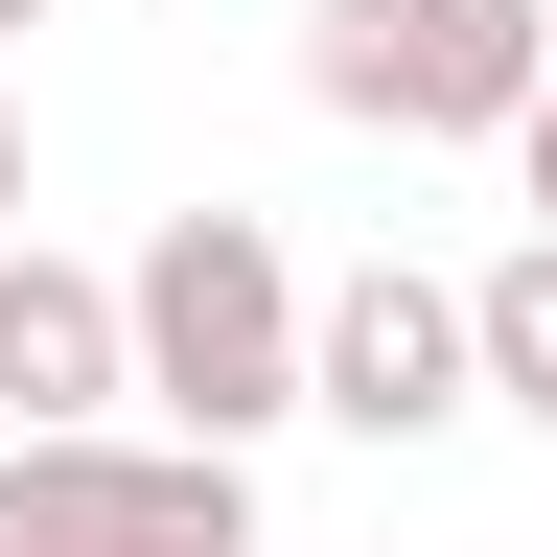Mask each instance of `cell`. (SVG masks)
<instances>
[{
  "label": "cell",
  "mask_w": 557,
  "mask_h": 557,
  "mask_svg": "<svg viewBox=\"0 0 557 557\" xmlns=\"http://www.w3.org/2000/svg\"><path fill=\"white\" fill-rule=\"evenodd\" d=\"M116 302H139V418H163V442L256 465L278 418H325V278L278 256L256 209H163Z\"/></svg>",
  "instance_id": "cell-1"
},
{
  "label": "cell",
  "mask_w": 557,
  "mask_h": 557,
  "mask_svg": "<svg viewBox=\"0 0 557 557\" xmlns=\"http://www.w3.org/2000/svg\"><path fill=\"white\" fill-rule=\"evenodd\" d=\"M302 94L348 139H534L557 0H302Z\"/></svg>",
  "instance_id": "cell-2"
},
{
  "label": "cell",
  "mask_w": 557,
  "mask_h": 557,
  "mask_svg": "<svg viewBox=\"0 0 557 557\" xmlns=\"http://www.w3.org/2000/svg\"><path fill=\"white\" fill-rule=\"evenodd\" d=\"M0 557H256V465H209V442H0Z\"/></svg>",
  "instance_id": "cell-3"
},
{
  "label": "cell",
  "mask_w": 557,
  "mask_h": 557,
  "mask_svg": "<svg viewBox=\"0 0 557 557\" xmlns=\"http://www.w3.org/2000/svg\"><path fill=\"white\" fill-rule=\"evenodd\" d=\"M325 418H348L372 465H418L442 418H487V302L418 278V256H348V278H325Z\"/></svg>",
  "instance_id": "cell-4"
},
{
  "label": "cell",
  "mask_w": 557,
  "mask_h": 557,
  "mask_svg": "<svg viewBox=\"0 0 557 557\" xmlns=\"http://www.w3.org/2000/svg\"><path fill=\"white\" fill-rule=\"evenodd\" d=\"M116 395H139V302L94 256H0V418H24V442H116Z\"/></svg>",
  "instance_id": "cell-5"
},
{
  "label": "cell",
  "mask_w": 557,
  "mask_h": 557,
  "mask_svg": "<svg viewBox=\"0 0 557 557\" xmlns=\"http://www.w3.org/2000/svg\"><path fill=\"white\" fill-rule=\"evenodd\" d=\"M465 302H487V418H534V442H557V233H511Z\"/></svg>",
  "instance_id": "cell-6"
},
{
  "label": "cell",
  "mask_w": 557,
  "mask_h": 557,
  "mask_svg": "<svg viewBox=\"0 0 557 557\" xmlns=\"http://www.w3.org/2000/svg\"><path fill=\"white\" fill-rule=\"evenodd\" d=\"M511 186H534V233H557V94H534V139H511Z\"/></svg>",
  "instance_id": "cell-7"
},
{
  "label": "cell",
  "mask_w": 557,
  "mask_h": 557,
  "mask_svg": "<svg viewBox=\"0 0 557 557\" xmlns=\"http://www.w3.org/2000/svg\"><path fill=\"white\" fill-rule=\"evenodd\" d=\"M0 256H24V116H0Z\"/></svg>",
  "instance_id": "cell-8"
},
{
  "label": "cell",
  "mask_w": 557,
  "mask_h": 557,
  "mask_svg": "<svg viewBox=\"0 0 557 557\" xmlns=\"http://www.w3.org/2000/svg\"><path fill=\"white\" fill-rule=\"evenodd\" d=\"M24 24H47V0H0V47H24Z\"/></svg>",
  "instance_id": "cell-9"
}]
</instances>
